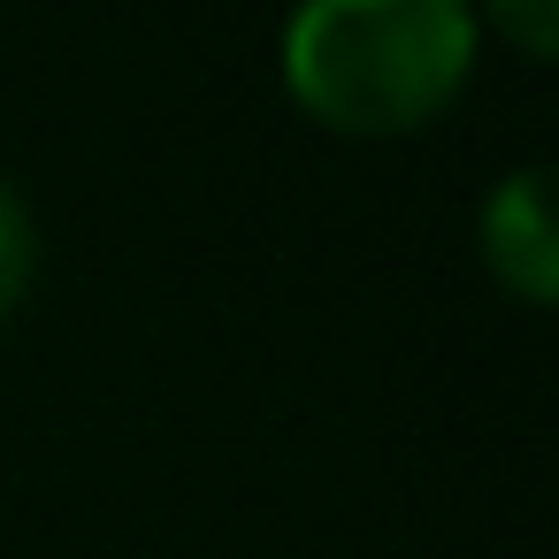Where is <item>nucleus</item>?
<instances>
[{
	"mask_svg": "<svg viewBox=\"0 0 559 559\" xmlns=\"http://www.w3.org/2000/svg\"><path fill=\"white\" fill-rule=\"evenodd\" d=\"M475 39L467 0H299L276 62L284 93L314 123L345 139H399L460 100Z\"/></svg>",
	"mask_w": 559,
	"mask_h": 559,
	"instance_id": "f257e3e1",
	"label": "nucleus"
},
{
	"mask_svg": "<svg viewBox=\"0 0 559 559\" xmlns=\"http://www.w3.org/2000/svg\"><path fill=\"white\" fill-rule=\"evenodd\" d=\"M483 261H490V276L513 292V299H528V307H544L551 292H559V215H551V177L528 162V169H513L490 200H483Z\"/></svg>",
	"mask_w": 559,
	"mask_h": 559,
	"instance_id": "f03ea898",
	"label": "nucleus"
},
{
	"mask_svg": "<svg viewBox=\"0 0 559 559\" xmlns=\"http://www.w3.org/2000/svg\"><path fill=\"white\" fill-rule=\"evenodd\" d=\"M32 253H39V230H32V207L24 192L0 177V314H9L32 284Z\"/></svg>",
	"mask_w": 559,
	"mask_h": 559,
	"instance_id": "7ed1b4c3",
	"label": "nucleus"
},
{
	"mask_svg": "<svg viewBox=\"0 0 559 559\" xmlns=\"http://www.w3.org/2000/svg\"><path fill=\"white\" fill-rule=\"evenodd\" d=\"M483 9H490V24H498L528 62L551 55V39H559V0H483Z\"/></svg>",
	"mask_w": 559,
	"mask_h": 559,
	"instance_id": "20e7f679",
	"label": "nucleus"
}]
</instances>
